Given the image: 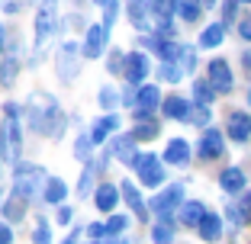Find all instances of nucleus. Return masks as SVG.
Instances as JSON below:
<instances>
[{
	"instance_id": "1",
	"label": "nucleus",
	"mask_w": 251,
	"mask_h": 244,
	"mask_svg": "<svg viewBox=\"0 0 251 244\" xmlns=\"http://www.w3.org/2000/svg\"><path fill=\"white\" fill-rule=\"evenodd\" d=\"M29 122L32 129L45 132L49 138H61L65 135V112L52 96H45V106H36V100H29Z\"/></svg>"
},
{
	"instance_id": "2",
	"label": "nucleus",
	"mask_w": 251,
	"mask_h": 244,
	"mask_svg": "<svg viewBox=\"0 0 251 244\" xmlns=\"http://www.w3.org/2000/svg\"><path fill=\"white\" fill-rule=\"evenodd\" d=\"M55 29H58V0H42L36 13V42L42 45Z\"/></svg>"
},
{
	"instance_id": "3",
	"label": "nucleus",
	"mask_w": 251,
	"mask_h": 244,
	"mask_svg": "<svg viewBox=\"0 0 251 244\" xmlns=\"http://www.w3.org/2000/svg\"><path fill=\"white\" fill-rule=\"evenodd\" d=\"M135 170H139V180L145 186H161L164 183V164H161V157H155V155H139Z\"/></svg>"
},
{
	"instance_id": "4",
	"label": "nucleus",
	"mask_w": 251,
	"mask_h": 244,
	"mask_svg": "<svg viewBox=\"0 0 251 244\" xmlns=\"http://www.w3.org/2000/svg\"><path fill=\"white\" fill-rule=\"evenodd\" d=\"M180 202H184V183H171L164 193H158L155 200H151V209H155V212L161 215L164 222H168L171 212H174V209H177Z\"/></svg>"
},
{
	"instance_id": "5",
	"label": "nucleus",
	"mask_w": 251,
	"mask_h": 244,
	"mask_svg": "<svg viewBox=\"0 0 251 244\" xmlns=\"http://www.w3.org/2000/svg\"><path fill=\"white\" fill-rule=\"evenodd\" d=\"M42 177H45V170H42V167L20 164V167H16V186H13V193H16V196H23V200H29L32 190L39 186V180H42Z\"/></svg>"
},
{
	"instance_id": "6",
	"label": "nucleus",
	"mask_w": 251,
	"mask_h": 244,
	"mask_svg": "<svg viewBox=\"0 0 251 244\" xmlns=\"http://www.w3.org/2000/svg\"><path fill=\"white\" fill-rule=\"evenodd\" d=\"M158 103H161V90L158 87H151V84H148V87H142L139 90V96H135V106H139V110H135V119H148L151 116V112L158 110Z\"/></svg>"
},
{
	"instance_id": "7",
	"label": "nucleus",
	"mask_w": 251,
	"mask_h": 244,
	"mask_svg": "<svg viewBox=\"0 0 251 244\" xmlns=\"http://www.w3.org/2000/svg\"><path fill=\"white\" fill-rule=\"evenodd\" d=\"M209 84H213V90H219V93H229L232 90V67L222 58L209 61Z\"/></svg>"
},
{
	"instance_id": "8",
	"label": "nucleus",
	"mask_w": 251,
	"mask_h": 244,
	"mask_svg": "<svg viewBox=\"0 0 251 244\" xmlns=\"http://www.w3.org/2000/svg\"><path fill=\"white\" fill-rule=\"evenodd\" d=\"M148 77V55L142 52H132V55H126V81L132 84H142Z\"/></svg>"
},
{
	"instance_id": "9",
	"label": "nucleus",
	"mask_w": 251,
	"mask_h": 244,
	"mask_svg": "<svg viewBox=\"0 0 251 244\" xmlns=\"http://www.w3.org/2000/svg\"><path fill=\"white\" fill-rule=\"evenodd\" d=\"M106 48V26H90L84 36V58H100Z\"/></svg>"
},
{
	"instance_id": "10",
	"label": "nucleus",
	"mask_w": 251,
	"mask_h": 244,
	"mask_svg": "<svg viewBox=\"0 0 251 244\" xmlns=\"http://www.w3.org/2000/svg\"><path fill=\"white\" fill-rule=\"evenodd\" d=\"M222 148H226L222 132H216V129H206V132H203V138H200V157H206V161H213V157H222Z\"/></svg>"
},
{
	"instance_id": "11",
	"label": "nucleus",
	"mask_w": 251,
	"mask_h": 244,
	"mask_svg": "<svg viewBox=\"0 0 251 244\" xmlns=\"http://www.w3.org/2000/svg\"><path fill=\"white\" fill-rule=\"evenodd\" d=\"M226 132L235 141H248L251 138V116L248 112H232L229 122H226Z\"/></svg>"
},
{
	"instance_id": "12",
	"label": "nucleus",
	"mask_w": 251,
	"mask_h": 244,
	"mask_svg": "<svg viewBox=\"0 0 251 244\" xmlns=\"http://www.w3.org/2000/svg\"><path fill=\"white\" fill-rule=\"evenodd\" d=\"M164 161L174 164V167H184V164L190 161V145H187L184 138L168 141V148H164Z\"/></svg>"
},
{
	"instance_id": "13",
	"label": "nucleus",
	"mask_w": 251,
	"mask_h": 244,
	"mask_svg": "<svg viewBox=\"0 0 251 244\" xmlns=\"http://www.w3.org/2000/svg\"><path fill=\"white\" fill-rule=\"evenodd\" d=\"M119 129V116H103V119H97L94 122V129H90V141H106L113 132Z\"/></svg>"
},
{
	"instance_id": "14",
	"label": "nucleus",
	"mask_w": 251,
	"mask_h": 244,
	"mask_svg": "<svg viewBox=\"0 0 251 244\" xmlns=\"http://www.w3.org/2000/svg\"><path fill=\"white\" fill-rule=\"evenodd\" d=\"M161 110H164V116H168V119H190L193 116L190 103H187L184 96H168Z\"/></svg>"
},
{
	"instance_id": "15",
	"label": "nucleus",
	"mask_w": 251,
	"mask_h": 244,
	"mask_svg": "<svg viewBox=\"0 0 251 244\" xmlns=\"http://www.w3.org/2000/svg\"><path fill=\"white\" fill-rule=\"evenodd\" d=\"M113 155L119 157V161H126L129 167H135V161H139V155H135V138H113Z\"/></svg>"
},
{
	"instance_id": "16",
	"label": "nucleus",
	"mask_w": 251,
	"mask_h": 244,
	"mask_svg": "<svg viewBox=\"0 0 251 244\" xmlns=\"http://www.w3.org/2000/svg\"><path fill=\"white\" fill-rule=\"evenodd\" d=\"M94 200H97V209L110 212V209H116V202H119V190L113 183H100L97 193H94Z\"/></svg>"
},
{
	"instance_id": "17",
	"label": "nucleus",
	"mask_w": 251,
	"mask_h": 244,
	"mask_svg": "<svg viewBox=\"0 0 251 244\" xmlns=\"http://www.w3.org/2000/svg\"><path fill=\"white\" fill-rule=\"evenodd\" d=\"M219 186H222L226 193H242V190H245V174H242L238 167H226V170L219 174Z\"/></svg>"
},
{
	"instance_id": "18",
	"label": "nucleus",
	"mask_w": 251,
	"mask_h": 244,
	"mask_svg": "<svg viewBox=\"0 0 251 244\" xmlns=\"http://www.w3.org/2000/svg\"><path fill=\"white\" fill-rule=\"evenodd\" d=\"M200 238H203V241H219V235H222V219L216 212H206V219H203V222H200Z\"/></svg>"
},
{
	"instance_id": "19",
	"label": "nucleus",
	"mask_w": 251,
	"mask_h": 244,
	"mask_svg": "<svg viewBox=\"0 0 251 244\" xmlns=\"http://www.w3.org/2000/svg\"><path fill=\"white\" fill-rule=\"evenodd\" d=\"M184 212H180V219H184V225H193V228H200V222L206 219V209H203V202H187V206H180Z\"/></svg>"
},
{
	"instance_id": "20",
	"label": "nucleus",
	"mask_w": 251,
	"mask_h": 244,
	"mask_svg": "<svg viewBox=\"0 0 251 244\" xmlns=\"http://www.w3.org/2000/svg\"><path fill=\"white\" fill-rule=\"evenodd\" d=\"M222 39H226V26H222V22H213V26H206V29H203L200 45H203V48H216Z\"/></svg>"
},
{
	"instance_id": "21",
	"label": "nucleus",
	"mask_w": 251,
	"mask_h": 244,
	"mask_svg": "<svg viewBox=\"0 0 251 244\" xmlns=\"http://www.w3.org/2000/svg\"><path fill=\"white\" fill-rule=\"evenodd\" d=\"M61 61H65V65H61V77L71 81V77H74V65H77V45L68 42L65 48H61Z\"/></svg>"
},
{
	"instance_id": "22",
	"label": "nucleus",
	"mask_w": 251,
	"mask_h": 244,
	"mask_svg": "<svg viewBox=\"0 0 251 244\" xmlns=\"http://www.w3.org/2000/svg\"><path fill=\"white\" fill-rule=\"evenodd\" d=\"M200 13H203V3L200 0H177V16L187 22H197Z\"/></svg>"
},
{
	"instance_id": "23",
	"label": "nucleus",
	"mask_w": 251,
	"mask_h": 244,
	"mask_svg": "<svg viewBox=\"0 0 251 244\" xmlns=\"http://www.w3.org/2000/svg\"><path fill=\"white\" fill-rule=\"evenodd\" d=\"M68 196V186L61 183V180H45V202H52V206H58L61 200Z\"/></svg>"
},
{
	"instance_id": "24",
	"label": "nucleus",
	"mask_w": 251,
	"mask_h": 244,
	"mask_svg": "<svg viewBox=\"0 0 251 244\" xmlns=\"http://www.w3.org/2000/svg\"><path fill=\"white\" fill-rule=\"evenodd\" d=\"M193 96H197L200 106H209V103H213V96H216V90H213L209 81H193Z\"/></svg>"
},
{
	"instance_id": "25",
	"label": "nucleus",
	"mask_w": 251,
	"mask_h": 244,
	"mask_svg": "<svg viewBox=\"0 0 251 244\" xmlns=\"http://www.w3.org/2000/svg\"><path fill=\"white\" fill-rule=\"evenodd\" d=\"M123 196H126V202L135 209V215H139V219H145V202H142L139 190H135L132 183H123Z\"/></svg>"
},
{
	"instance_id": "26",
	"label": "nucleus",
	"mask_w": 251,
	"mask_h": 244,
	"mask_svg": "<svg viewBox=\"0 0 251 244\" xmlns=\"http://www.w3.org/2000/svg\"><path fill=\"white\" fill-rule=\"evenodd\" d=\"M23 209H26V200L13 193V196L7 200V209H3V212H7V219H10V222H20V219H23Z\"/></svg>"
},
{
	"instance_id": "27",
	"label": "nucleus",
	"mask_w": 251,
	"mask_h": 244,
	"mask_svg": "<svg viewBox=\"0 0 251 244\" xmlns=\"http://www.w3.org/2000/svg\"><path fill=\"white\" fill-rule=\"evenodd\" d=\"M158 135V126L155 122H135V129H132V138L135 141H151Z\"/></svg>"
},
{
	"instance_id": "28",
	"label": "nucleus",
	"mask_w": 251,
	"mask_h": 244,
	"mask_svg": "<svg viewBox=\"0 0 251 244\" xmlns=\"http://www.w3.org/2000/svg\"><path fill=\"white\" fill-rule=\"evenodd\" d=\"M158 77H161V81H168V84H177L180 81V67L171 65V61H164V65L158 67Z\"/></svg>"
},
{
	"instance_id": "29",
	"label": "nucleus",
	"mask_w": 251,
	"mask_h": 244,
	"mask_svg": "<svg viewBox=\"0 0 251 244\" xmlns=\"http://www.w3.org/2000/svg\"><path fill=\"white\" fill-rule=\"evenodd\" d=\"M32 241H36V244H52V228H49L45 219L36 222V235H32Z\"/></svg>"
},
{
	"instance_id": "30",
	"label": "nucleus",
	"mask_w": 251,
	"mask_h": 244,
	"mask_svg": "<svg viewBox=\"0 0 251 244\" xmlns=\"http://www.w3.org/2000/svg\"><path fill=\"white\" fill-rule=\"evenodd\" d=\"M16 71H20V61L10 55V58L3 61V67H0V74H3V84H13V81H16Z\"/></svg>"
},
{
	"instance_id": "31",
	"label": "nucleus",
	"mask_w": 251,
	"mask_h": 244,
	"mask_svg": "<svg viewBox=\"0 0 251 244\" xmlns=\"http://www.w3.org/2000/svg\"><path fill=\"white\" fill-rule=\"evenodd\" d=\"M151 238H155V244H171L174 241V231H171V225H155Z\"/></svg>"
},
{
	"instance_id": "32",
	"label": "nucleus",
	"mask_w": 251,
	"mask_h": 244,
	"mask_svg": "<svg viewBox=\"0 0 251 244\" xmlns=\"http://www.w3.org/2000/svg\"><path fill=\"white\" fill-rule=\"evenodd\" d=\"M126 225H129L126 215H113L110 222H106V235H119V231H126Z\"/></svg>"
},
{
	"instance_id": "33",
	"label": "nucleus",
	"mask_w": 251,
	"mask_h": 244,
	"mask_svg": "<svg viewBox=\"0 0 251 244\" xmlns=\"http://www.w3.org/2000/svg\"><path fill=\"white\" fill-rule=\"evenodd\" d=\"M116 103H119V96H116V90H113V87H103V90H100V106L113 110Z\"/></svg>"
},
{
	"instance_id": "34",
	"label": "nucleus",
	"mask_w": 251,
	"mask_h": 244,
	"mask_svg": "<svg viewBox=\"0 0 251 244\" xmlns=\"http://www.w3.org/2000/svg\"><path fill=\"white\" fill-rule=\"evenodd\" d=\"M90 145H94V141H90V135H87V138L81 135V138H77V145H74V155L81 157V161H87V155H90Z\"/></svg>"
},
{
	"instance_id": "35",
	"label": "nucleus",
	"mask_w": 251,
	"mask_h": 244,
	"mask_svg": "<svg viewBox=\"0 0 251 244\" xmlns=\"http://www.w3.org/2000/svg\"><path fill=\"white\" fill-rule=\"evenodd\" d=\"M180 61H184L187 71H193V65H197V55H193V48H184V52H180Z\"/></svg>"
},
{
	"instance_id": "36",
	"label": "nucleus",
	"mask_w": 251,
	"mask_h": 244,
	"mask_svg": "<svg viewBox=\"0 0 251 244\" xmlns=\"http://www.w3.org/2000/svg\"><path fill=\"white\" fill-rule=\"evenodd\" d=\"M193 122H197V126H206V122H209V110H206V106H200V110L197 112H193Z\"/></svg>"
},
{
	"instance_id": "37",
	"label": "nucleus",
	"mask_w": 251,
	"mask_h": 244,
	"mask_svg": "<svg viewBox=\"0 0 251 244\" xmlns=\"http://www.w3.org/2000/svg\"><path fill=\"white\" fill-rule=\"evenodd\" d=\"M90 190H94V180H90V174H84L81 183H77V193H81V196H87Z\"/></svg>"
},
{
	"instance_id": "38",
	"label": "nucleus",
	"mask_w": 251,
	"mask_h": 244,
	"mask_svg": "<svg viewBox=\"0 0 251 244\" xmlns=\"http://www.w3.org/2000/svg\"><path fill=\"white\" fill-rule=\"evenodd\" d=\"M238 32H242L245 42H251V16H245V20L238 22Z\"/></svg>"
},
{
	"instance_id": "39",
	"label": "nucleus",
	"mask_w": 251,
	"mask_h": 244,
	"mask_svg": "<svg viewBox=\"0 0 251 244\" xmlns=\"http://www.w3.org/2000/svg\"><path fill=\"white\" fill-rule=\"evenodd\" d=\"M110 71H126V61H123V52H113V58H110Z\"/></svg>"
},
{
	"instance_id": "40",
	"label": "nucleus",
	"mask_w": 251,
	"mask_h": 244,
	"mask_svg": "<svg viewBox=\"0 0 251 244\" xmlns=\"http://www.w3.org/2000/svg\"><path fill=\"white\" fill-rule=\"evenodd\" d=\"M235 10H238V0H226V22L235 20Z\"/></svg>"
},
{
	"instance_id": "41",
	"label": "nucleus",
	"mask_w": 251,
	"mask_h": 244,
	"mask_svg": "<svg viewBox=\"0 0 251 244\" xmlns=\"http://www.w3.org/2000/svg\"><path fill=\"white\" fill-rule=\"evenodd\" d=\"M13 241V231H10V225H0V244H10Z\"/></svg>"
},
{
	"instance_id": "42",
	"label": "nucleus",
	"mask_w": 251,
	"mask_h": 244,
	"mask_svg": "<svg viewBox=\"0 0 251 244\" xmlns=\"http://www.w3.org/2000/svg\"><path fill=\"white\" fill-rule=\"evenodd\" d=\"M87 235H90V238H103V235H106V225H90Z\"/></svg>"
},
{
	"instance_id": "43",
	"label": "nucleus",
	"mask_w": 251,
	"mask_h": 244,
	"mask_svg": "<svg viewBox=\"0 0 251 244\" xmlns=\"http://www.w3.org/2000/svg\"><path fill=\"white\" fill-rule=\"evenodd\" d=\"M68 222H71V209L61 206V209H58V225H68Z\"/></svg>"
},
{
	"instance_id": "44",
	"label": "nucleus",
	"mask_w": 251,
	"mask_h": 244,
	"mask_svg": "<svg viewBox=\"0 0 251 244\" xmlns=\"http://www.w3.org/2000/svg\"><path fill=\"white\" fill-rule=\"evenodd\" d=\"M3 45H7V29L0 26V48H3Z\"/></svg>"
},
{
	"instance_id": "45",
	"label": "nucleus",
	"mask_w": 251,
	"mask_h": 244,
	"mask_svg": "<svg viewBox=\"0 0 251 244\" xmlns=\"http://www.w3.org/2000/svg\"><path fill=\"white\" fill-rule=\"evenodd\" d=\"M0 155H3V129H0Z\"/></svg>"
},
{
	"instance_id": "46",
	"label": "nucleus",
	"mask_w": 251,
	"mask_h": 244,
	"mask_svg": "<svg viewBox=\"0 0 251 244\" xmlns=\"http://www.w3.org/2000/svg\"><path fill=\"white\" fill-rule=\"evenodd\" d=\"M97 3H100V7H103V3H110V0H97Z\"/></svg>"
},
{
	"instance_id": "47",
	"label": "nucleus",
	"mask_w": 251,
	"mask_h": 244,
	"mask_svg": "<svg viewBox=\"0 0 251 244\" xmlns=\"http://www.w3.org/2000/svg\"><path fill=\"white\" fill-rule=\"evenodd\" d=\"M248 106H251V87H248Z\"/></svg>"
},
{
	"instance_id": "48",
	"label": "nucleus",
	"mask_w": 251,
	"mask_h": 244,
	"mask_svg": "<svg viewBox=\"0 0 251 244\" xmlns=\"http://www.w3.org/2000/svg\"><path fill=\"white\" fill-rule=\"evenodd\" d=\"M26 3H32V0H26Z\"/></svg>"
},
{
	"instance_id": "49",
	"label": "nucleus",
	"mask_w": 251,
	"mask_h": 244,
	"mask_svg": "<svg viewBox=\"0 0 251 244\" xmlns=\"http://www.w3.org/2000/svg\"><path fill=\"white\" fill-rule=\"evenodd\" d=\"M248 3H251V0H248Z\"/></svg>"
}]
</instances>
